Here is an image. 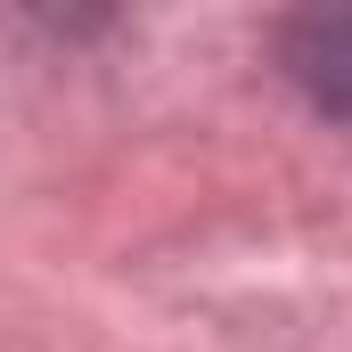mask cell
Returning <instances> with one entry per match:
<instances>
[{"label":"cell","instance_id":"6da1fadb","mask_svg":"<svg viewBox=\"0 0 352 352\" xmlns=\"http://www.w3.org/2000/svg\"><path fill=\"white\" fill-rule=\"evenodd\" d=\"M287 66L320 107L352 115V8H311L287 25Z\"/></svg>","mask_w":352,"mask_h":352}]
</instances>
